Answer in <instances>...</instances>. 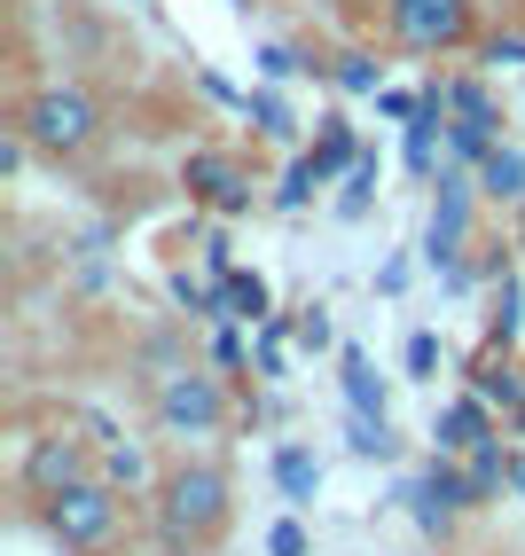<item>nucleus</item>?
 <instances>
[{
    "mask_svg": "<svg viewBox=\"0 0 525 556\" xmlns=\"http://www.w3.org/2000/svg\"><path fill=\"white\" fill-rule=\"evenodd\" d=\"M275 478H283V494H290V502H314V486H322V470H314L307 447H283V455H275Z\"/></svg>",
    "mask_w": 525,
    "mask_h": 556,
    "instance_id": "nucleus-11",
    "label": "nucleus"
},
{
    "mask_svg": "<svg viewBox=\"0 0 525 556\" xmlns=\"http://www.w3.org/2000/svg\"><path fill=\"white\" fill-rule=\"evenodd\" d=\"M79 478H95V447H87V439H71V431H40L24 447V463H16L24 502H48L63 486H79Z\"/></svg>",
    "mask_w": 525,
    "mask_h": 556,
    "instance_id": "nucleus-6",
    "label": "nucleus"
},
{
    "mask_svg": "<svg viewBox=\"0 0 525 556\" xmlns=\"http://www.w3.org/2000/svg\"><path fill=\"white\" fill-rule=\"evenodd\" d=\"M228 306H236L243 321H259V314H267V282H259V275H236V282H228Z\"/></svg>",
    "mask_w": 525,
    "mask_h": 556,
    "instance_id": "nucleus-14",
    "label": "nucleus"
},
{
    "mask_svg": "<svg viewBox=\"0 0 525 556\" xmlns=\"http://www.w3.org/2000/svg\"><path fill=\"white\" fill-rule=\"evenodd\" d=\"M158 556H212V548H173V541H165V548H158Z\"/></svg>",
    "mask_w": 525,
    "mask_h": 556,
    "instance_id": "nucleus-17",
    "label": "nucleus"
},
{
    "mask_svg": "<svg viewBox=\"0 0 525 556\" xmlns=\"http://www.w3.org/2000/svg\"><path fill=\"white\" fill-rule=\"evenodd\" d=\"M149 416L165 439H220L228 431V384L204 377V368H173V377L149 384Z\"/></svg>",
    "mask_w": 525,
    "mask_h": 556,
    "instance_id": "nucleus-5",
    "label": "nucleus"
},
{
    "mask_svg": "<svg viewBox=\"0 0 525 556\" xmlns=\"http://www.w3.org/2000/svg\"><path fill=\"white\" fill-rule=\"evenodd\" d=\"M517 494H525V463H517Z\"/></svg>",
    "mask_w": 525,
    "mask_h": 556,
    "instance_id": "nucleus-18",
    "label": "nucleus"
},
{
    "mask_svg": "<svg viewBox=\"0 0 525 556\" xmlns=\"http://www.w3.org/2000/svg\"><path fill=\"white\" fill-rule=\"evenodd\" d=\"M408 502H416V526H424V533H447V526H455V509H478V502H471V478H463L455 463H432L416 486H408Z\"/></svg>",
    "mask_w": 525,
    "mask_h": 556,
    "instance_id": "nucleus-8",
    "label": "nucleus"
},
{
    "mask_svg": "<svg viewBox=\"0 0 525 556\" xmlns=\"http://www.w3.org/2000/svg\"><path fill=\"white\" fill-rule=\"evenodd\" d=\"M9 126L32 141V157H48V165H87L102 141H110V110H102V94L79 87V79H48V87H24V94H16Z\"/></svg>",
    "mask_w": 525,
    "mask_h": 556,
    "instance_id": "nucleus-2",
    "label": "nucleus"
},
{
    "mask_svg": "<svg viewBox=\"0 0 525 556\" xmlns=\"http://www.w3.org/2000/svg\"><path fill=\"white\" fill-rule=\"evenodd\" d=\"M377 24L400 55H463L478 48V0H377Z\"/></svg>",
    "mask_w": 525,
    "mask_h": 556,
    "instance_id": "nucleus-4",
    "label": "nucleus"
},
{
    "mask_svg": "<svg viewBox=\"0 0 525 556\" xmlns=\"http://www.w3.org/2000/svg\"><path fill=\"white\" fill-rule=\"evenodd\" d=\"M486 439H502L495 416H486V392H478V400H455V407L439 416V455H447V463H455V455H478Z\"/></svg>",
    "mask_w": 525,
    "mask_h": 556,
    "instance_id": "nucleus-9",
    "label": "nucleus"
},
{
    "mask_svg": "<svg viewBox=\"0 0 525 556\" xmlns=\"http://www.w3.org/2000/svg\"><path fill=\"white\" fill-rule=\"evenodd\" d=\"M346 157H353V134H346V126H329V134H322V150H314V173H337Z\"/></svg>",
    "mask_w": 525,
    "mask_h": 556,
    "instance_id": "nucleus-15",
    "label": "nucleus"
},
{
    "mask_svg": "<svg viewBox=\"0 0 525 556\" xmlns=\"http://www.w3.org/2000/svg\"><path fill=\"white\" fill-rule=\"evenodd\" d=\"M102 478H110V486H126V494H134V486H158V478H149V470H141V455H134V447H110V463H102Z\"/></svg>",
    "mask_w": 525,
    "mask_h": 556,
    "instance_id": "nucleus-13",
    "label": "nucleus"
},
{
    "mask_svg": "<svg viewBox=\"0 0 525 556\" xmlns=\"http://www.w3.org/2000/svg\"><path fill=\"white\" fill-rule=\"evenodd\" d=\"M32 509H40V526L63 556H110L118 533H126V486H110L102 470L79 478V486H63V494H48V502H32Z\"/></svg>",
    "mask_w": 525,
    "mask_h": 556,
    "instance_id": "nucleus-3",
    "label": "nucleus"
},
{
    "mask_svg": "<svg viewBox=\"0 0 525 556\" xmlns=\"http://www.w3.org/2000/svg\"><path fill=\"white\" fill-rule=\"evenodd\" d=\"M486 197H495V204H525V165H517L510 150L486 157Z\"/></svg>",
    "mask_w": 525,
    "mask_h": 556,
    "instance_id": "nucleus-12",
    "label": "nucleus"
},
{
    "mask_svg": "<svg viewBox=\"0 0 525 556\" xmlns=\"http://www.w3.org/2000/svg\"><path fill=\"white\" fill-rule=\"evenodd\" d=\"M267 548H275V556H307V526H298V517H283V526L267 533Z\"/></svg>",
    "mask_w": 525,
    "mask_h": 556,
    "instance_id": "nucleus-16",
    "label": "nucleus"
},
{
    "mask_svg": "<svg viewBox=\"0 0 525 556\" xmlns=\"http://www.w3.org/2000/svg\"><path fill=\"white\" fill-rule=\"evenodd\" d=\"M149 526H158V541H173V548H220V533L236 526L228 463H212V455L165 463L158 486H149Z\"/></svg>",
    "mask_w": 525,
    "mask_h": 556,
    "instance_id": "nucleus-1",
    "label": "nucleus"
},
{
    "mask_svg": "<svg viewBox=\"0 0 525 556\" xmlns=\"http://www.w3.org/2000/svg\"><path fill=\"white\" fill-rule=\"evenodd\" d=\"M180 189H189L197 204H212V212H243V204H251V173H243L236 150H189Z\"/></svg>",
    "mask_w": 525,
    "mask_h": 556,
    "instance_id": "nucleus-7",
    "label": "nucleus"
},
{
    "mask_svg": "<svg viewBox=\"0 0 525 556\" xmlns=\"http://www.w3.org/2000/svg\"><path fill=\"white\" fill-rule=\"evenodd\" d=\"M463 478H471V502H495L502 478H517V463L502 455V439H486L478 455H463Z\"/></svg>",
    "mask_w": 525,
    "mask_h": 556,
    "instance_id": "nucleus-10",
    "label": "nucleus"
}]
</instances>
